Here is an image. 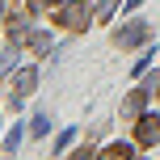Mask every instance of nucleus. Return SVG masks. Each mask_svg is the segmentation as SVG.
Returning a JSON list of instances; mask_svg holds the SVG:
<instances>
[{"mask_svg": "<svg viewBox=\"0 0 160 160\" xmlns=\"http://www.w3.org/2000/svg\"><path fill=\"white\" fill-rule=\"evenodd\" d=\"M88 17H93V13H88V4H84V0H72V4H63V8H59V25H68V30H84V25H88Z\"/></svg>", "mask_w": 160, "mask_h": 160, "instance_id": "f257e3e1", "label": "nucleus"}, {"mask_svg": "<svg viewBox=\"0 0 160 160\" xmlns=\"http://www.w3.org/2000/svg\"><path fill=\"white\" fill-rule=\"evenodd\" d=\"M148 34H152V30H148V21H131V25H122V30L114 34V42H118V47H139Z\"/></svg>", "mask_w": 160, "mask_h": 160, "instance_id": "f03ea898", "label": "nucleus"}, {"mask_svg": "<svg viewBox=\"0 0 160 160\" xmlns=\"http://www.w3.org/2000/svg\"><path fill=\"white\" fill-rule=\"evenodd\" d=\"M156 139H160V118H156V114L139 118V143H143V148H152Z\"/></svg>", "mask_w": 160, "mask_h": 160, "instance_id": "7ed1b4c3", "label": "nucleus"}, {"mask_svg": "<svg viewBox=\"0 0 160 160\" xmlns=\"http://www.w3.org/2000/svg\"><path fill=\"white\" fill-rule=\"evenodd\" d=\"M34 84H38V72H34V68H21V72L13 76V97H25V93H34Z\"/></svg>", "mask_w": 160, "mask_h": 160, "instance_id": "20e7f679", "label": "nucleus"}, {"mask_svg": "<svg viewBox=\"0 0 160 160\" xmlns=\"http://www.w3.org/2000/svg\"><path fill=\"white\" fill-rule=\"evenodd\" d=\"M143 101H148V88H135V93H131L127 101H122V118H139Z\"/></svg>", "mask_w": 160, "mask_h": 160, "instance_id": "39448f33", "label": "nucleus"}, {"mask_svg": "<svg viewBox=\"0 0 160 160\" xmlns=\"http://www.w3.org/2000/svg\"><path fill=\"white\" fill-rule=\"evenodd\" d=\"M101 156H105V160H127V156H131V143H110Z\"/></svg>", "mask_w": 160, "mask_h": 160, "instance_id": "423d86ee", "label": "nucleus"}, {"mask_svg": "<svg viewBox=\"0 0 160 160\" xmlns=\"http://www.w3.org/2000/svg\"><path fill=\"white\" fill-rule=\"evenodd\" d=\"M114 13H118V0H101L97 4V21H110Z\"/></svg>", "mask_w": 160, "mask_h": 160, "instance_id": "0eeeda50", "label": "nucleus"}, {"mask_svg": "<svg viewBox=\"0 0 160 160\" xmlns=\"http://www.w3.org/2000/svg\"><path fill=\"white\" fill-rule=\"evenodd\" d=\"M8 38H13V42H25V38H30V25H25V21H13V25H8Z\"/></svg>", "mask_w": 160, "mask_h": 160, "instance_id": "6e6552de", "label": "nucleus"}, {"mask_svg": "<svg viewBox=\"0 0 160 160\" xmlns=\"http://www.w3.org/2000/svg\"><path fill=\"white\" fill-rule=\"evenodd\" d=\"M30 47L38 51V55H47L51 51V34H30Z\"/></svg>", "mask_w": 160, "mask_h": 160, "instance_id": "1a4fd4ad", "label": "nucleus"}, {"mask_svg": "<svg viewBox=\"0 0 160 160\" xmlns=\"http://www.w3.org/2000/svg\"><path fill=\"white\" fill-rule=\"evenodd\" d=\"M47 127H51V114H34V135H47Z\"/></svg>", "mask_w": 160, "mask_h": 160, "instance_id": "9d476101", "label": "nucleus"}, {"mask_svg": "<svg viewBox=\"0 0 160 160\" xmlns=\"http://www.w3.org/2000/svg\"><path fill=\"white\" fill-rule=\"evenodd\" d=\"M17 143H21V127H13V131L4 135V148H8V152H17Z\"/></svg>", "mask_w": 160, "mask_h": 160, "instance_id": "9b49d317", "label": "nucleus"}, {"mask_svg": "<svg viewBox=\"0 0 160 160\" xmlns=\"http://www.w3.org/2000/svg\"><path fill=\"white\" fill-rule=\"evenodd\" d=\"M51 4H55V0H30V13H47Z\"/></svg>", "mask_w": 160, "mask_h": 160, "instance_id": "f8f14e48", "label": "nucleus"}, {"mask_svg": "<svg viewBox=\"0 0 160 160\" xmlns=\"http://www.w3.org/2000/svg\"><path fill=\"white\" fill-rule=\"evenodd\" d=\"M0 17H4V0H0Z\"/></svg>", "mask_w": 160, "mask_h": 160, "instance_id": "ddd939ff", "label": "nucleus"}]
</instances>
